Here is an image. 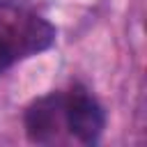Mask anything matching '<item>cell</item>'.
Listing matches in <instances>:
<instances>
[{
    "label": "cell",
    "instance_id": "obj_1",
    "mask_svg": "<svg viewBox=\"0 0 147 147\" xmlns=\"http://www.w3.org/2000/svg\"><path fill=\"white\" fill-rule=\"evenodd\" d=\"M64 124L83 145H94L106 126V113L99 101L80 85L64 94Z\"/></svg>",
    "mask_w": 147,
    "mask_h": 147
},
{
    "label": "cell",
    "instance_id": "obj_4",
    "mask_svg": "<svg viewBox=\"0 0 147 147\" xmlns=\"http://www.w3.org/2000/svg\"><path fill=\"white\" fill-rule=\"evenodd\" d=\"M16 62V55H14V51H11V46L0 37V74H5L11 64Z\"/></svg>",
    "mask_w": 147,
    "mask_h": 147
},
{
    "label": "cell",
    "instance_id": "obj_5",
    "mask_svg": "<svg viewBox=\"0 0 147 147\" xmlns=\"http://www.w3.org/2000/svg\"><path fill=\"white\" fill-rule=\"evenodd\" d=\"M2 2H7V0H0V5H2Z\"/></svg>",
    "mask_w": 147,
    "mask_h": 147
},
{
    "label": "cell",
    "instance_id": "obj_2",
    "mask_svg": "<svg viewBox=\"0 0 147 147\" xmlns=\"http://www.w3.org/2000/svg\"><path fill=\"white\" fill-rule=\"evenodd\" d=\"M23 124H25V133L32 142H37V145L53 142L57 138V133L62 129H67V124H64V94L51 92V94L34 99L23 115Z\"/></svg>",
    "mask_w": 147,
    "mask_h": 147
},
{
    "label": "cell",
    "instance_id": "obj_3",
    "mask_svg": "<svg viewBox=\"0 0 147 147\" xmlns=\"http://www.w3.org/2000/svg\"><path fill=\"white\" fill-rule=\"evenodd\" d=\"M0 37L11 46V51L18 60V57L37 55V53L51 48L55 41V28L41 16L21 14L2 30Z\"/></svg>",
    "mask_w": 147,
    "mask_h": 147
}]
</instances>
